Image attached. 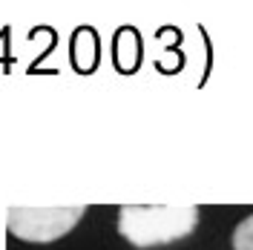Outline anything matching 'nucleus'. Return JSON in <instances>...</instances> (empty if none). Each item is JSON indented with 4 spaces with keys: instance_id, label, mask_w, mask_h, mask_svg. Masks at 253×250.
Here are the masks:
<instances>
[{
    "instance_id": "obj_1",
    "label": "nucleus",
    "mask_w": 253,
    "mask_h": 250,
    "mask_svg": "<svg viewBox=\"0 0 253 250\" xmlns=\"http://www.w3.org/2000/svg\"><path fill=\"white\" fill-rule=\"evenodd\" d=\"M199 219L202 213L193 204H124L118 210V233L132 248H158L187 239Z\"/></svg>"
},
{
    "instance_id": "obj_3",
    "label": "nucleus",
    "mask_w": 253,
    "mask_h": 250,
    "mask_svg": "<svg viewBox=\"0 0 253 250\" xmlns=\"http://www.w3.org/2000/svg\"><path fill=\"white\" fill-rule=\"evenodd\" d=\"M233 250H253V213L236 224V230H233Z\"/></svg>"
},
{
    "instance_id": "obj_2",
    "label": "nucleus",
    "mask_w": 253,
    "mask_h": 250,
    "mask_svg": "<svg viewBox=\"0 0 253 250\" xmlns=\"http://www.w3.org/2000/svg\"><path fill=\"white\" fill-rule=\"evenodd\" d=\"M84 213H86L84 204H75V207H9L6 224H9V233L17 236L20 242L49 245L69 233L84 219Z\"/></svg>"
}]
</instances>
